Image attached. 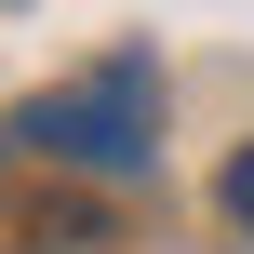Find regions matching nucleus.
Instances as JSON below:
<instances>
[{"mask_svg": "<svg viewBox=\"0 0 254 254\" xmlns=\"http://www.w3.org/2000/svg\"><path fill=\"white\" fill-rule=\"evenodd\" d=\"M40 161H67V174H147V134H161V94H147V67H94V80H67V94H40L27 121H13Z\"/></svg>", "mask_w": 254, "mask_h": 254, "instance_id": "f257e3e1", "label": "nucleus"}, {"mask_svg": "<svg viewBox=\"0 0 254 254\" xmlns=\"http://www.w3.org/2000/svg\"><path fill=\"white\" fill-rule=\"evenodd\" d=\"M214 201H228V228H254V147L228 161V174H214Z\"/></svg>", "mask_w": 254, "mask_h": 254, "instance_id": "f03ea898", "label": "nucleus"}]
</instances>
